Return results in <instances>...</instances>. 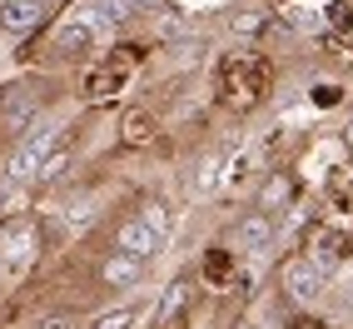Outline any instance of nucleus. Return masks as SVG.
<instances>
[{
	"label": "nucleus",
	"mask_w": 353,
	"mask_h": 329,
	"mask_svg": "<svg viewBox=\"0 0 353 329\" xmlns=\"http://www.w3.org/2000/svg\"><path fill=\"white\" fill-rule=\"evenodd\" d=\"M95 30H100L95 6L75 10L70 20H60V30H55V55H85V50H90V40H95Z\"/></svg>",
	"instance_id": "nucleus-4"
},
{
	"label": "nucleus",
	"mask_w": 353,
	"mask_h": 329,
	"mask_svg": "<svg viewBox=\"0 0 353 329\" xmlns=\"http://www.w3.org/2000/svg\"><path fill=\"white\" fill-rule=\"evenodd\" d=\"M145 274V260H134V254H125V250H114L110 260L100 265V279L110 290H125V285H134V279Z\"/></svg>",
	"instance_id": "nucleus-6"
},
{
	"label": "nucleus",
	"mask_w": 353,
	"mask_h": 329,
	"mask_svg": "<svg viewBox=\"0 0 353 329\" xmlns=\"http://www.w3.org/2000/svg\"><path fill=\"white\" fill-rule=\"evenodd\" d=\"M284 200H289V175H274V180L264 185V195H259V205H264V209H279Z\"/></svg>",
	"instance_id": "nucleus-10"
},
{
	"label": "nucleus",
	"mask_w": 353,
	"mask_h": 329,
	"mask_svg": "<svg viewBox=\"0 0 353 329\" xmlns=\"http://www.w3.org/2000/svg\"><path fill=\"white\" fill-rule=\"evenodd\" d=\"M343 140H348V145H353V125H348V135H343Z\"/></svg>",
	"instance_id": "nucleus-14"
},
{
	"label": "nucleus",
	"mask_w": 353,
	"mask_h": 329,
	"mask_svg": "<svg viewBox=\"0 0 353 329\" xmlns=\"http://www.w3.org/2000/svg\"><path fill=\"white\" fill-rule=\"evenodd\" d=\"M125 135L134 140V135H150V120H145V115H130V120H125Z\"/></svg>",
	"instance_id": "nucleus-12"
},
{
	"label": "nucleus",
	"mask_w": 353,
	"mask_h": 329,
	"mask_svg": "<svg viewBox=\"0 0 353 329\" xmlns=\"http://www.w3.org/2000/svg\"><path fill=\"white\" fill-rule=\"evenodd\" d=\"M40 329H70V319H65V314H50V319H45Z\"/></svg>",
	"instance_id": "nucleus-13"
},
{
	"label": "nucleus",
	"mask_w": 353,
	"mask_h": 329,
	"mask_svg": "<svg viewBox=\"0 0 353 329\" xmlns=\"http://www.w3.org/2000/svg\"><path fill=\"white\" fill-rule=\"evenodd\" d=\"M184 304H190V285H170V290H164V299H159L154 324H159V329H174V319H184Z\"/></svg>",
	"instance_id": "nucleus-8"
},
{
	"label": "nucleus",
	"mask_w": 353,
	"mask_h": 329,
	"mask_svg": "<svg viewBox=\"0 0 353 329\" xmlns=\"http://www.w3.org/2000/svg\"><path fill=\"white\" fill-rule=\"evenodd\" d=\"M45 20V0H6L0 6V30L6 35H30Z\"/></svg>",
	"instance_id": "nucleus-5"
},
{
	"label": "nucleus",
	"mask_w": 353,
	"mask_h": 329,
	"mask_svg": "<svg viewBox=\"0 0 353 329\" xmlns=\"http://www.w3.org/2000/svg\"><path fill=\"white\" fill-rule=\"evenodd\" d=\"M95 329H134V310H110L95 319Z\"/></svg>",
	"instance_id": "nucleus-11"
},
{
	"label": "nucleus",
	"mask_w": 353,
	"mask_h": 329,
	"mask_svg": "<svg viewBox=\"0 0 353 329\" xmlns=\"http://www.w3.org/2000/svg\"><path fill=\"white\" fill-rule=\"evenodd\" d=\"M55 140H60V130H55V125H40L35 135L20 140V150H15V155H10V164H6L10 185H35L40 164L50 160V150H55Z\"/></svg>",
	"instance_id": "nucleus-2"
},
{
	"label": "nucleus",
	"mask_w": 353,
	"mask_h": 329,
	"mask_svg": "<svg viewBox=\"0 0 353 329\" xmlns=\"http://www.w3.org/2000/svg\"><path fill=\"white\" fill-rule=\"evenodd\" d=\"M269 240H274L269 209H259V215H249V220L239 225V245H244V250H269Z\"/></svg>",
	"instance_id": "nucleus-7"
},
{
	"label": "nucleus",
	"mask_w": 353,
	"mask_h": 329,
	"mask_svg": "<svg viewBox=\"0 0 353 329\" xmlns=\"http://www.w3.org/2000/svg\"><path fill=\"white\" fill-rule=\"evenodd\" d=\"M134 10H139V0H95V20H100V30L125 26Z\"/></svg>",
	"instance_id": "nucleus-9"
},
{
	"label": "nucleus",
	"mask_w": 353,
	"mask_h": 329,
	"mask_svg": "<svg viewBox=\"0 0 353 329\" xmlns=\"http://www.w3.org/2000/svg\"><path fill=\"white\" fill-rule=\"evenodd\" d=\"M164 234H170V209L164 205H139L134 215L114 229V250L134 254V260H150V254L164 245Z\"/></svg>",
	"instance_id": "nucleus-1"
},
{
	"label": "nucleus",
	"mask_w": 353,
	"mask_h": 329,
	"mask_svg": "<svg viewBox=\"0 0 353 329\" xmlns=\"http://www.w3.org/2000/svg\"><path fill=\"white\" fill-rule=\"evenodd\" d=\"M323 285H328V274H323L319 260H289L284 265V294L294 304H314L323 294Z\"/></svg>",
	"instance_id": "nucleus-3"
}]
</instances>
